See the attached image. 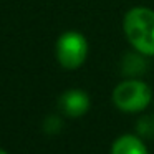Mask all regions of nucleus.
<instances>
[{
  "mask_svg": "<svg viewBox=\"0 0 154 154\" xmlns=\"http://www.w3.org/2000/svg\"><path fill=\"white\" fill-rule=\"evenodd\" d=\"M111 154H149V151L137 134H123L111 144Z\"/></svg>",
  "mask_w": 154,
  "mask_h": 154,
  "instance_id": "39448f33",
  "label": "nucleus"
},
{
  "mask_svg": "<svg viewBox=\"0 0 154 154\" xmlns=\"http://www.w3.org/2000/svg\"><path fill=\"white\" fill-rule=\"evenodd\" d=\"M61 126H63L61 119H60L58 116H55V114L47 116V119H45V123H43V129L47 131L48 134H57V133H60Z\"/></svg>",
  "mask_w": 154,
  "mask_h": 154,
  "instance_id": "6e6552de",
  "label": "nucleus"
},
{
  "mask_svg": "<svg viewBox=\"0 0 154 154\" xmlns=\"http://www.w3.org/2000/svg\"><path fill=\"white\" fill-rule=\"evenodd\" d=\"M123 33L134 51L154 57V8L136 5L123 17Z\"/></svg>",
  "mask_w": 154,
  "mask_h": 154,
  "instance_id": "f257e3e1",
  "label": "nucleus"
},
{
  "mask_svg": "<svg viewBox=\"0 0 154 154\" xmlns=\"http://www.w3.org/2000/svg\"><path fill=\"white\" fill-rule=\"evenodd\" d=\"M136 134L143 139L154 137V114H144L136 121Z\"/></svg>",
  "mask_w": 154,
  "mask_h": 154,
  "instance_id": "0eeeda50",
  "label": "nucleus"
},
{
  "mask_svg": "<svg viewBox=\"0 0 154 154\" xmlns=\"http://www.w3.org/2000/svg\"><path fill=\"white\" fill-rule=\"evenodd\" d=\"M146 58L147 57L133 50V53H128L121 61V73L126 78H139L141 75L146 73L147 68Z\"/></svg>",
  "mask_w": 154,
  "mask_h": 154,
  "instance_id": "423d86ee",
  "label": "nucleus"
},
{
  "mask_svg": "<svg viewBox=\"0 0 154 154\" xmlns=\"http://www.w3.org/2000/svg\"><path fill=\"white\" fill-rule=\"evenodd\" d=\"M0 154H8V152H7L5 149H0Z\"/></svg>",
  "mask_w": 154,
  "mask_h": 154,
  "instance_id": "1a4fd4ad",
  "label": "nucleus"
},
{
  "mask_svg": "<svg viewBox=\"0 0 154 154\" xmlns=\"http://www.w3.org/2000/svg\"><path fill=\"white\" fill-rule=\"evenodd\" d=\"M90 51L88 40L81 32L66 30L57 38L55 43V57L61 68L65 70H78L85 65Z\"/></svg>",
  "mask_w": 154,
  "mask_h": 154,
  "instance_id": "7ed1b4c3",
  "label": "nucleus"
},
{
  "mask_svg": "<svg viewBox=\"0 0 154 154\" xmlns=\"http://www.w3.org/2000/svg\"><path fill=\"white\" fill-rule=\"evenodd\" d=\"M111 100L114 106L123 113H141L152 101V90L141 78H126L114 86Z\"/></svg>",
  "mask_w": 154,
  "mask_h": 154,
  "instance_id": "f03ea898",
  "label": "nucleus"
},
{
  "mask_svg": "<svg viewBox=\"0 0 154 154\" xmlns=\"http://www.w3.org/2000/svg\"><path fill=\"white\" fill-rule=\"evenodd\" d=\"M58 106H60L61 113L68 118H81L88 113L91 106L90 94L86 91L80 90V88H71L66 90L58 100Z\"/></svg>",
  "mask_w": 154,
  "mask_h": 154,
  "instance_id": "20e7f679",
  "label": "nucleus"
}]
</instances>
